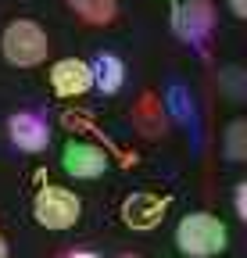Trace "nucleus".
<instances>
[{"label": "nucleus", "mask_w": 247, "mask_h": 258, "mask_svg": "<svg viewBox=\"0 0 247 258\" xmlns=\"http://www.w3.org/2000/svg\"><path fill=\"white\" fill-rule=\"evenodd\" d=\"M176 247L190 258H215L229 247V230L222 219H215L208 212L183 215L176 226Z\"/></svg>", "instance_id": "obj_1"}, {"label": "nucleus", "mask_w": 247, "mask_h": 258, "mask_svg": "<svg viewBox=\"0 0 247 258\" xmlns=\"http://www.w3.org/2000/svg\"><path fill=\"white\" fill-rule=\"evenodd\" d=\"M0 47H4V57L18 69H36V64L47 61V50H50V40L47 32L29 22V18H18L4 29V36H0Z\"/></svg>", "instance_id": "obj_2"}, {"label": "nucleus", "mask_w": 247, "mask_h": 258, "mask_svg": "<svg viewBox=\"0 0 247 258\" xmlns=\"http://www.w3.org/2000/svg\"><path fill=\"white\" fill-rule=\"evenodd\" d=\"M33 215L43 230H72L83 215V201L68 186H40L36 201H33Z\"/></svg>", "instance_id": "obj_3"}, {"label": "nucleus", "mask_w": 247, "mask_h": 258, "mask_svg": "<svg viewBox=\"0 0 247 258\" xmlns=\"http://www.w3.org/2000/svg\"><path fill=\"white\" fill-rule=\"evenodd\" d=\"M61 169L75 179H97L108 172V154L97 144H86V140H68L65 151H61Z\"/></svg>", "instance_id": "obj_4"}, {"label": "nucleus", "mask_w": 247, "mask_h": 258, "mask_svg": "<svg viewBox=\"0 0 247 258\" xmlns=\"http://www.w3.org/2000/svg\"><path fill=\"white\" fill-rule=\"evenodd\" d=\"M50 86H54L57 97H83L90 86H94L90 61H79V57H61V61H54Z\"/></svg>", "instance_id": "obj_5"}, {"label": "nucleus", "mask_w": 247, "mask_h": 258, "mask_svg": "<svg viewBox=\"0 0 247 258\" xmlns=\"http://www.w3.org/2000/svg\"><path fill=\"white\" fill-rule=\"evenodd\" d=\"M8 129H11V144L22 147V151H29V154H40V151H47V144H50V129H47V122H43L36 111H18V115H11Z\"/></svg>", "instance_id": "obj_6"}, {"label": "nucleus", "mask_w": 247, "mask_h": 258, "mask_svg": "<svg viewBox=\"0 0 247 258\" xmlns=\"http://www.w3.org/2000/svg\"><path fill=\"white\" fill-rule=\"evenodd\" d=\"M165 219V201L150 198V194H136V198L126 201V222L136 226V230H150Z\"/></svg>", "instance_id": "obj_7"}, {"label": "nucleus", "mask_w": 247, "mask_h": 258, "mask_svg": "<svg viewBox=\"0 0 247 258\" xmlns=\"http://www.w3.org/2000/svg\"><path fill=\"white\" fill-rule=\"evenodd\" d=\"M90 76H94V86L101 93H118L122 90V61L115 54H97L94 61H90Z\"/></svg>", "instance_id": "obj_8"}, {"label": "nucleus", "mask_w": 247, "mask_h": 258, "mask_svg": "<svg viewBox=\"0 0 247 258\" xmlns=\"http://www.w3.org/2000/svg\"><path fill=\"white\" fill-rule=\"evenodd\" d=\"M68 8L90 25H108L115 22V11H118L115 0H68Z\"/></svg>", "instance_id": "obj_9"}, {"label": "nucleus", "mask_w": 247, "mask_h": 258, "mask_svg": "<svg viewBox=\"0 0 247 258\" xmlns=\"http://www.w3.org/2000/svg\"><path fill=\"white\" fill-rule=\"evenodd\" d=\"M236 215H240V219H247V183H240V186H236Z\"/></svg>", "instance_id": "obj_10"}, {"label": "nucleus", "mask_w": 247, "mask_h": 258, "mask_svg": "<svg viewBox=\"0 0 247 258\" xmlns=\"http://www.w3.org/2000/svg\"><path fill=\"white\" fill-rule=\"evenodd\" d=\"M240 133H243V125L236 122V125H233V158H236V161H240V154H243V151H240Z\"/></svg>", "instance_id": "obj_11"}, {"label": "nucleus", "mask_w": 247, "mask_h": 258, "mask_svg": "<svg viewBox=\"0 0 247 258\" xmlns=\"http://www.w3.org/2000/svg\"><path fill=\"white\" fill-rule=\"evenodd\" d=\"M229 8H233L236 18H247V0H229Z\"/></svg>", "instance_id": "obj_12"}, {"label": "nucleus", "mask_w": 247, "mask_h": 258, "mask_svg": "<svg viewBox=\"0 0 247 258\" xmlns=\"http://www.w3.org/2000/svg\"><path fill=\"white\" fill-rule=\"evenodd\" d=\"M68 258H97V254H90V251H72Z\"/></svg>", "instance_id": "obj_13"}, {"label": "nucleus", "mask_w": 247, "mask_h": 258, "mask_svg": "<svg viewBox=\"0 0 247 258\" xmlns=\"http://www.w3.org/2000/svg\"><path fill=\"white\" fill-rule=\"evenodd\" d=\"M0 258H8V240H4V233H0Z\"/></svg>", "instance_id": "obj_14"}, {"label": "nucleus", "mask_w": 247, "mask_h": 258, "mask_svg": "<svg viewBox=\"0 0 247 258\" xmlns=\"http://www.w3.org/2000/svg\"><path fill=\"white\" fill-rule=\"evenodd\" d=\"M126 258H129V254H126Z\"/></svg>", "instance_id": "obj_15"}]
</instances>
